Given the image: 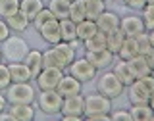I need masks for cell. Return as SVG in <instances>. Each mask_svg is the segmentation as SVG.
I'll list each match as a JSON object with an SVG mask.
<instances>
[{"instance_id":"49","label":"cell","mask_w":154,"mask_h":121,"mask_svg":"<svg viewBox=\"0 0 154 121\" xmlns=\"http://www.w3.org/2000/svg\"><path fill=\"white\" fill-rule=\"evenodd\" d=\"M2 60H4V58H2V52H0V62H2Z\"/></svg>"},{"instance_id":"41","label":"cell","mask_w":154,"mask_h":121,"mask_svg":"<svg viewBox=\"0 0 154 121\" xmlns=\"http://www.w3.org/2000/svg\"><path fill=\"white\" fill-rule=\"evenodd\" d=\"M144 6H146V0H129V2H127V8L137 10V12H141Z\"/></svg>"},{"instance_id":"29","label":"cell","mask_w":154,"mask_h":121,"mask_svg":"<svg viewBox=\"0 0 154 121\" xmlns=\"http://www.w3.org/2000/svg\"><path fill=\"white\" fill-rule=\"evenodd\" d=\"M69 19H73L75 23L87 19L85 0H71V4H69Z\"/></svg>"},{"instance_id":"44","label":"cell","mask_w":154,"mask_h":121,"mask_svg":"<svg viewBox=\"0 0 154 121\" xmlns=\"http://www.w3.org/2000/svg\"><path fill=\"white\" fill-rule=\"evenodd\" d=\"M146 60H148V65H150V69L154 71V46H152V50L146 54Z\"/></svg>"},{"instance_id":"7","label":"cell","mask_w":154,"mask_h":121,"mask_svg":"<svg viewBox=\"0 0 154 121\" xmlns=\"http://www.w3.org/2000/svg\"><path fill=\"white\" fill-rule=\"evenodd\" d=\"M66 69H67V73H69V75H73L75 79H79L81 83H89V81H93L94 77H96V71H98L85 56L83 58H75V60L71 62Z\"/></svg>"},{"instance_id":"8","label":"cell","mask_w":154,"mask_h":121,"mask_svg":"<svg viewBox=\"0 0 154 121\" xmlns=\"http://www.w3.org/2000/svg\"><path fill=\"white\" fill-rule=\"evenodd\" d=\"M62 75H64V69L60 67H42L41 73L35 77V83L38 90H48V89H56L58 83H60Z\"/></svg>"},{"instance_id":"1","label":"cell","mask_w":154,"mask_h":121,"mask_svg":"<svg viewBox=\"0 0 154 121\" xmlns=\"http://www.w3.org/2000/svg\"><path fill=\"white\" fill-rule=\"evenodd\" d=\"M112 112V100L100 94L98 90L85 96V119L89 121H108Z\"/></svg>"},{"instance_id":"22","label":"cell","mask_w":154,"mask_h":121,"mask_svg":"<svg viewBox=\"0 0 154 121\" xmlns=\"http://www.w3.org/2000/svg\"><path fill=\"white\" fill-rule=\"evenodd\" d=\"M60 21V35H62V41L66 42H73L77 41V23L73 19L66 17V19H58Z\"/></svg>"},{"instance_id":"14","label":"cell","mask_w":154,"mask_h":121,"mask_svg":"<svg viewBox=\"0 0 154 121\" xmlns=\"http://www.w3.org/2000/svg\"><path fill=\"white\" fill-rule=\"evenodd\" d=\"M127 89V98L131 104H148V98H150V92L144 89V85L139 79H135Z\"/></svg>"},{"instance_id":"6","label":"cell","mask_w":154,"mask_h":121,"mask_svg":"<svg viewBox=\"0 0 154 121\" xmlns=\"http://www.w3.org/2000/svg\"><path fill=\"white\" fill-rule=\"evenodd\" d=\"M60 115L64 121H81L85 119V96L83 94H73L66 96L62 102Z\"/></svg>"},{"instance_id":"9","label":"cell","mask_w":154,"mask_h":121,"mask_svg":"<svg viewBox=\"0 0 154 121\" xmlns=\"http://www.w3.org/2000/svg\"><path fill=\"white\" fill-rule=\"evenodd\" d=\"M119 29L123 31L125 37H137L139 33L146 31V29H144V23H143V17L135 16V14L123 16L122 19H119Z\"/></svg>"},{"instance_id":"51","label":"cell","mask_w":154,"mask_h":121,"mask_svg":"<svg viewBox=\"0 0 154 121\" xmlns=\"http://www.w3.org/2000/svg\"><path fill=\"white\" fill-rule=\"evenodd\" d=\"M152 119H154V117H152Z\"/></svg>"},{"instance_id":"50","label":"cell","mask_w":154,"mask_h":121,"mask_svg":"<svg viewBox=\"0 0 154 121\" xmlns=\"http://www.w3.org/2000/svg\"><path fill=\"white\" fill-rule=\"evenodd\" d=\"M69 2H71V0H69Z\"/></svg>"},{"instance_id":"39","label":"cell","mask_w":154,"mask_h":121,"mask_svg":"<svg viewBox=\"0 0 154 121\" xmlns=\"http://www.w3.org/2000/svg\"><path fill=\"white\" fill-rule=\"evenodd\" d=\"M139 81L144 85V89L148 90V92H154V73H148V75H144V77H139Z\"/></svg>"},{"instance_id":"13","label":"cell","mask_w":154,"mask_h":121,"mask_svg":"<svg viewBox=\"0 0 154 121\" xmlns=\"http://www.w3.org/2000/svg\"><path fill=\"white\" fill-rule=\"evenodd\" d=\"M38 33H41L42 41H45L46 44H50V46L62 41V35H60V21H58L56 17L50 19V21H46L45 25H41Z\"/></svg>"},{"instance_id":"5","label":"cell","mask_w":154,"mask_h":121,"mask_svg":"<svg viewBox=\"0 0 154 121\" xmlns=\"http://www.w3.org/2000/svg\"><path fill=\"white\" fill-rule=\"evenodd\" d=\"M35 102L45 115H58L62 110L64 98H62V94L56 89H48V90H38Z\"/></svg>"},{"instance_id":"2","label":"cell","mask_w":154,"mask_h":121,"mask_svg":"<svg viewBox=\"0 0 154 121\" xmlns=\"http://www.w3.org/2000/svg\"><path fill=\"white\" fill-rule=\"evenodd\" d=\"M2 58L8 62H23V58L29 52V44L25 38H21L19 35H10L6 41H2Z\"/></svg>"},{"instance_id":"17","label":"cell","mask_w":154,"mask_h":121,"mask_svg":"<svg viewBox=\"0 0 154 121\" xmlns=\"http://www.w3.org/2000/svg\"><path fill=\"white\" fill-rule=\"evenodd\" d=\"M112 71H114V73L119 77V81H122V83H123L125 86H129V85H131L135 79H137L127 60H118V62L114 64V69H112Z\"/></svg>"},{"instance_id":"27","label":"cell","mask_w":154,"mask_h":121,"mask_svg":"<svg viewBox=\"0 0 154 121\" xmlns=\"http://www.w3.org/2000/svg\"><path fill=\"white\" fill-rule=\"evenodd\" d=\"M83 46H85V50H102V48H108V37H106V33L98 31L96 35L87 38L83 42Z\"/></svg>"},{"instance_id":"30","label":"cell","mask_w":154,"mask_h":121,"mask_svg":"<svg viewBox=\"0 0 154 121\" xmlns=\"http://www.w3.org/2000/svg\"><path fill=\"white\" fill-rule=\"evenodd\" d=\"M85 10L89 19H96L106 10V0H85Z\"/></svg>"},{"instance_id":"26","label":"cell","mask_w":154,"mask_h":121,"mask_svg":"<svg viewBox=\"0 0 154 121\" xmlns=\"http://www.w3.org/2000/svg\"><path fill=\"white\" fill-rule=\"evenodd\" d=\"M69 0H50L48 2V10L56 19H66L69 17Z\"/></svg>"},{"instance_id":"19","label":"cell","mask_w":154,"mask_h":121,"mask_svg":"<svg viewBox=\"0 0 154 121\" xmlns=\"http://www.w3.org/2000/svg\"><path fill=\"white\" fill-rule=\"evenodd\" d=\"M23 62H25L27 67L31 69L33 79H35V77L41 73V69L45 67V64H42V52H41V50H31V48H29L27 56L23 58Z\"/></svg>"},{"instance_id":"45","label":"cell","mask_w":154,"mask_h":121,"mask_svg":"<svg viewBox=\"0 0 154 121\" xmlns=\"http://www.w3.org/2000/svg\"><path fill=\"white\" fill-rule=\"evenodd\" d=\"M148 38H150V44L154 46V29H152V31H148Z\"/></svg>"},{"instance_id":"32","label":"cell","mask_w":154,"mask_h":121,"mask_svg":"<svg viewBox=\"0 0 154 121\" xmlns=\"http://www.w3.org/2000/svg\"><path fill=\"white\" fill-rule=\"evenodd\" d=\"M42 64H45V67H60V69H66V65H64V62L58 58L56 54V50L54 48H46L45 52H42Z\"/></svg>"},{"instance_id":"40","label":"cell","mask_w":154,"mask_h":121,"mask_svg":"<svg viewBox=\"0 0 154 121\" xmlns=\"http://www.w3.org/2000/svg\"><path fill=\"white\" fill-rule=\"evenodd\" d=\"M12 35V31H10V27H8V23H6V19L4 17H0V42L2 41H6V38Z\"/></svg>"},{"instance_id":"24","label":"cell","mask_w":154,"mask_h":121,"mask_svg":"<svg viewBox=\"0 0 154 121\" xmlns=\"http://www.w3.org/2000/svg\"><path fill=\"white\" fill-rule=\"evenodd\" d=\"M129 112L133 121H150L154 117V110L150 108V104H131Z\"/></svg>"},{"instance_id":"15","label":"cell","mask_w":154,"mask_h":121,"mask_svg":"<svg viewBox=\"0 0 154 121\" xmlns=\"http://www.w3.org/2000/svg\"><path fill=\"white\" fill-rule=\"evenodd\" d=\"M10 75H12V83H25V81H31V69L27 67L25 62H10Z\"/></svg>"},{"instance_id":"20","label":"cell","mask_w":154,"mask_h":121,"mask_svg":"<svg viewBox=\"0 0 154 121\" xmlns=\"http://www.w3.org/2000/svg\"><path fill=\"white\" fill-rule=\"evenodd\" d=\"M129 62V65H131V69H133V73L135 77H144V75H148V73H154V71L150 69V65H148V60H146V56H143V54H137V56H133L131 60H127Z\"/></svg>"},{"instance_id":"25","label":"cell","mask_w":154,"mask_h":121,"mask_svg":"<svg viewBox=\"0 0 154 121\" xmlns=\"http://www.w3.org/2000/svg\"><path fill=\"white\" fill-rule=\"evenodd\" d=\"M6 23H8L10 31H14V33H23V31L29 27V23H31V21H29V17L25 16V14L16 12L14 16L6 17Z\"/></svg>"},{"instance_id":"23","label":"cell","mask_w":154,"mask_h":121,"mask_svg":"<svg viewBox=\"0 0 154 121\" xmlns=\"http://www.w3.org/2000/svg\"><path fill=\"white\" fill-rule=\"evenodd\" d=\"M42 8H45V2H42V0H19V12L25 14L29 17V21H33L35 16Z\"/></svg>"},{"instance_id":"4","label":"cell","mask_w":154,"mask_h":121,"mask_svg":"<svg viewBox=\"0 0 154 121\" xmlns=\"http://www.w3.org/2000/svg\"><path fill=\"white\" fill-rule=\"evenodd\" d=\"M96 90H98L100 94L108 96L110 100H114V98H119V96L123 94L125 85L119 81V77L116 75L114 71H104V73L98 77V81H96Z\"/></svg>"},{"instance_id":"36","label":"cell","mask_w":154,"mask_h":121,"mask_svg":"<svg viewBox=\"0 0 154 121\" xmlns=\"http://www.w3.org/2000/svg\"><path fill=\"white\" fill-rule=\"evenodd\" d=\"M50 19H54V16H52V12L48 10V6H45V8H42L41 12H38L37 16H35V19H33L31 23H33V27H35L37 31H38V29H41V25H45V23H46V21H50Z\"/></svg>"},{"instance_id":"46","label":"cell","mask_w":154,"mask_h":121,"mask_svg":"<svg viewBox=\"0 0 154 121\" xmlns=\"http://www.w3.org/2000/svg\"><path fill=\"white\" fill-rule=\"evenodd\" d=\"M114 2H116V4H119V6H127L129 0H114Z\"/></svg>"},{"instance_id":"35","label":"cell","mask_w":154,"mask_h":121,"mask_svg":"<svg viewBox=\"0 0 154 121\" xmlns=\"http://www.w3.org/2000/svg\"><path fill=\"white\" fill-rule=\"evenodd\" d=\"M141 17H143L144 29H146V31H152L154 29V4H146V6L141 10Z\"/></svg>"},{"instance_id":"28","label":"cell","mask_w":154,"mask_h":121,"mask_svg":"<svg viewBox=\"0 0 154 121\" xmlns=\"http://www.w3.org/2000/svg\"><path fill=\"white\" fill-rule=\"evenodd\" d=\"M137 42H135V37H125L122 48H119V52L116 56L119 58V60H131L133 56H137Z\"/></svg>"},{"instance_id":"31","label":"cell","mask_w":154,"mask_h":121,"mask_svg":"<svg viewBox=\"0 0 154 121\" xmlns=\"http://www.w3.org/2000/svg\"><path fill=\"white\" fill-rule=\"evenodd\" d=\"M106 37H108V50L112 52V54H118L119 48H122V44H123V41H125L123 31H122V29H116V31L108 33Z\"/></svg>"},{"instance_id":"18","label":"cell","mask_w":154,"mask_h":121,"mask_svg":"<svg viewBox=\"0 0 154 121\" xmlns=\"http://www.w3.org/2000/svg\"><path fill=\"white\" fill-rule=\"evenodd\" d=\"M52 48L56 50L58 58H60V60L64 62V65H66V67L75 60V46L71 44V42L60 41V42H56V44H52Z\"/></svg>"},{"instance_id":"12","label":"cell","mask_w":154,"mask_h":121,"mask_svg":"<svg viewBox=\"0 0 154 121\" xmlns=\"http://www.w3.org/2000/svg\"><path fill=\"white\" fill-rule=\"evenodd\" d=\"M119 17L116 12H110V10H104L102 14H100L98 17L94 19L96 21V27H98V31H102V33H112L116 31V29H119Z\"/></svg>"},{"instance_id":"34","label":"cell","mask_w":154,"mask_h":121,"mask_svg":"<svg viewBox=\"0 0 154 121\" xmlns=\"http://www.w3.org/2000/svg\"><path fill=\"white\" fill-rule=\"evenodd\" d=\"M19 12V0H0V17H10Z\"/></svg>"},{"instance_id":"48","label":"cell","mask_w":154,"mask_h":121,"mask_svg":"<svg viewBox=\"0 0 154 121\" xmlns=\"http://www.w3.org/2000/svg\"><path fill=\"white\" fill-rule=\"evenodd\" d=\"M146 4H154V0H146Z\"/></svg>"},{"instance_id":"42","label":"cell","mask_w":154,"mask_h":121,"mask_svg":"<svg viewBox=\"0 0 154 121\" xmlns=\"http://www.w3.org/2000/svg\"><path fill=\"white\" fill-rule=\"evenodd\" d=\"M8 108V100H6V94L0 90V112H4V110Z\"/></svg>"},{"instance_id":"33","label":"cell","mask_w":154,"mask_h":121,"mask_svg":"<svg viewBox=\"0 0 154 121\" xmlns=\"http://www.w3.org/2000/svg\"><path fill=\"white\" fill-rule=\"evenodd\" d=\"M135 42H137V52L143 56H146L148 52L152 50V44H150V38H148V31H143L135 37Z\"/></svg>"},{"instance_id":"43","label":"cell","mask_w":154,"mask_h":121,"mask_svg":"<svg viewBox=\"0 0 154 121\" xmlns=\"http://www.w3.org/2000/svg\"><path fill=\"white\" fill-rule=\"evenodd\" d=\"M0 121H14V117L8 110H4V112H0Z\"/></svg>"},{"instance_id":"16","label":"cell","mask_w":154,"mask_h":121,"mask_svg":"<svg viewBox=\"0 0 154 121\" xmlns=\"http://www.w3.org/2000/svg\"><path fill=\"white\" fill-rule=\"evenodd\" d=\"M6 110L12 113L14 121H31L35 117V108H33V104H8Z\"/></svg>"},{"instance_id":"47","label":"cell","mask_w":154,"mask_h":121,"mask_svg":"<svg viewBox=\"0 0 154 121\" xmlns=\"http://www.w3.org/2000/svg\"><path fill=\"white\" fill-rule=\"evenodd\" d=\"M148 104H150V108L154 110V92L150 94V98H148Z\"/></svg>"},{"instance_id":"10","label":"cell","mask_w":154,"mask_h":121,"mask_svg":"<svg viewBox=\"0 0 154 121\" xmlns=\"http://www.w3.org/2000/svg\"><path fill=\"white\" fill-rule=\"evenodd\" d=\"M85 58L96 67V69H106L108 65L114 64L116 54H112L108 48H102V50H85Z\"/></svg>"},{"instance_id":"38","label":"cell","mask_w":154,"mask_h":121,"mask_svg":"<svg viewBox=\"0 0 154 121\" xmlns=\"http://www.w3.org/2000/svg\"><path fill=\"white\" fill-rule=\"evenodd\" d=\"M110 119H123V121H133L131 112L129 110H116V112H110Z\"/></svg>"},{"instance_id":"37","label":"cell","mask_w":154,"mask_h":121,"mask_svg":"<svg viewBox=\"0 0 154 121\" xmlns=\"http://www.w3.org/2000/svg\"><path fill=\"white\" fill-rule=\"evenodd\" d=\"M10 83H12V75H10V67L8 64L0 62V90H6Z\"/></svg>"},{"instance_id":"3","label":"cell","mask_w":154,"mask_h":121,"mask_svg":"<svg viewBox=\"0 0 154 121\" xmlns=\"http://www.w3.org/2000/svg\"><path fill=\"white\" fill-rule=\"evenodd\" d=\"M8 104H33L37 98V90L31 85V81L25 83H10V86L4 90Z\"/></svg>"},{"instance_id":"21","label":"cell","mask_w":154,"mask_h":121,"mask_svg":"<svg viewBox=\"0 0 154 121\" xmlns=\"http://www.w3.org/2000/svg\"><path fill=\"white\" fill-rule=\"evenodd\" d=\"M98 33V27H96V21L94 19H83V21L77 23V41L85 42L87 38H91L93 35Z\"/></svg>"},{"instance_id":"11","label":"cell","mask_w":154,"mask_h":121,"mask_svg":"<svg viewBox=\"0 0 154 121\" xmlns=\"http://www.w3.org/2000/svg\"><path fill=\"white\" fill-rule=\"evenodd\" d=\"M56 90L62 94V98H66V96H73V94H81V90H83V83H81L79 79H75L73 75L69 73H64L60 79V83H58Z\"/></svg>"}]
</instances>
